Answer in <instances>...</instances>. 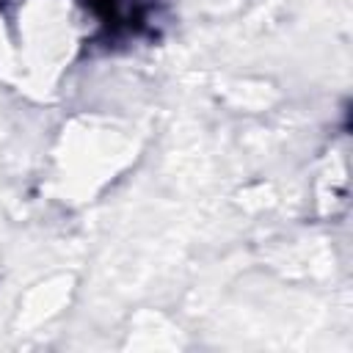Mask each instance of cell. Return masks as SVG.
<instances>
[{"label":"cell","instance_id":"1","mask_svg":"<svg viewBox=\"0 0 353 353\" xmlns=\"http://www.w3.org/2000/svg\"><path fill=\"white\" fill-rule=\"evenodd\" d=\"M77 6L94 22L88 44L102 52L157 41L168 19V0H77Z\"/></svg>","mask_w":353,"mask_h":353},{"label":"cell","instance_id":"2","mask_svg":"<svg viewBox=\"0 0 353 353\" xmlns=\"http://www.w3.org/2000/svg\"><path fill=\"white\" fill-rule=\"evenodd\" d=\"M8 3H14V0H0V11H6V8H8Z\"/></svg>","mask_w":353,"mask_h":353}]
</instances>
